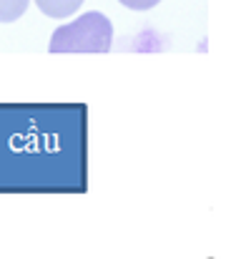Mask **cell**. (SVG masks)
<instances>
[{"mask_svg":"<svg viewBox=\"0 0 251 259\" xmlns=\"http://www.w3.org/2000/svg\"><path fill=\"white\" fill-rule=\"evenodd\" d=\"M35 5L48 18H68V15L81 10L83 0H35Z\"/></svg>","mask_w":251,"mask_h":259,"instance_id":"2","label":"cell"},{"mask_svg":"<svg viewBox=\"0 0 251 259\" xmlns=\"http://www.w3.org/2000/svg\"><path fill=\"white\" fill-rule=\"evenodd\" d=\"M111 46H113V25L103 13L93 10L53 30L48 51L56 56L58 53H108Z\"/></svg>","mask_w":251,"mask_h":259,"instance_id":"1","label":"cell"},{"mask_svg":"<svg viewBox=\"0 0 251 259\" xmlns=\"http://www.w3.org/2000/svg\"><path fill=\"white\" fill-rule=\"evenodd\" d=\"M30 0H0V23H13L23 18Z\"/></svg>","mask_w":251,"mask_h":259,"instance_id":"3","label":"cell"},{"mask_svg":"<svg viewBox=\"0 0 251 259\" xmlns=\"http://www.w3.org/2000/svg\"><path fill=\"white\" fill-rule=\"evenodd\" d=\"M121 5H126V8H131V10H151V8H156L161 0H118Z\"/></svg>","mask_w":251,"mask_h":259,"instance_id":"4","label":"cell"}]
</instances>
